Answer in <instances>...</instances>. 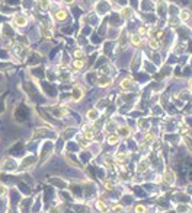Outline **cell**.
<instances>
[{
	"mask_svg": "<svg viewBox=\"0 0 192 213\" xmlns=\"http://www.w3.org/2000/svg\"><path fill=\"white\" fill-rule=\"evenodd\" d=\"M18 168V162L15 159H9L6 158L4 161H2V166H0V169L3 171H15Z\"/></svg>",
	"mask_w": 192,
	"mask_h": 213,
	"instance_id": "3957f363",
	"label": "cell"
},
{
	"mask_svg": "<svg viewBox=\"0 0 192 213\" xmlns=\"http://www.w3.org/2000/svg\"><path fill=\"white\" fill-rule=\"evenodd\" d=\"M67 4H71V3H74V0H64Z\"/></svg>",
	"mask_w": 192,
	"mask_h": 213,
	"instance_id": "e575fe53",
	"label": "cell"
},
{
	"mask_svg": "<svg viewBox=\"0 0 192 213\" xmlns=\"http://www.w3.org/2000/svg\"><path fill=\"white\" fill-rule=\"evenodd\" d=\"M84 67V60L83 59H76L73 61V69L74 70H82Z\"/></svg>",
	"mask_w": 192,
	"mask_h": 213,
	"instance_id": "5bb4252c",
	"label": "cell"
},
{
	"mask_svg": "<svg viewBox=\"0 0 192 213\" xmlns=\"http://www.w3.org/2000/svg\"><path fill=\"white\" fill-rule=\"evenodd\" d=\"M189 88H191V91H192V79L189 81Z\"/></svg>",
	"mask_w": 192,
	"mask_h": 213,
	"instance_id": "d590c367",
	"label": "cell"
},
{
	"mask_svg": "<svg viewBox=\"0 0 192 213\" xmlns=\"http://www.w3.org/2000/svg\"><path fill=\"white\" fill-rule=\"evenodd\" d=\"M26 23H28V18H26L23 13H18V15H15V16L12 18V25L13 26H19V28H22V26H26Z\"/></svg>",
	"mask_w": 192,
	"mask_h": 213,
	"instance_id": "7a4b0ae2",
	"label": "cell"
},
{
	"mask_svg": "<svg viewBox=\"0 0 192 213\" xmlns=\"http://www.w3.org/2000/svg\"><path fill=\"white\" fill-rule=\"evenodd\" d=\"M121 16L124 18V19H129V18L133 16V9L131 8H124L121 10Z\"/></svg>",
	"mask_w": 192,
	"mask_h": 213,
	"instance_id": "9a60e30c",
	"label": "cell"
},
{
	"mask_svg": "<svg viewBox=\"0 0 192 213\" xmlns=\"http://www.w3.org/2000/svg\"><path fill=\"white\" fill-rule=\"evenodd\" d=\"M73 55H74L76 59H83V57H84V51H83V50H76Z\"/></svg>",
	"mask_w": 192,
	"mask_h": 213,
	"instance_id": "d4e9b609",
	"label": "cell"
},
{
	"mask_svg": "<svg viewBox=\"0 0 192 213\" xmlns=\"http://www.w3.org/2000/svg\"><path fill=\"white\" fill-rule=\"evenodd\" d=\"M129 43H131V45H134V47H140V45H141V37L138 34L129 35Z\"/></svg>",
	"mask_w": 192,
	"mask_h": 213,
	"instance_id": "9c48e42d",
	"label": "cell"
},
{
	"mask_svg": "<svg viewBox=\"0 0 192 213\" xmlns=\"http://www.w3.org/2000/svg\"><path fill=\"white\" fill-rule=\"evenodd\" d=\"M179 18H178V19H173V18H172V19H170V21H169V25H172V26H173V28H176V26H178V25H179Z\"/></svg>",
	"mask_w": 192,
	"mask_h": 213,
	"instance_id": "f1b7e54d",
	"label": "cell"
},
{
	"mask_svg": "<svg viewBox=\"0 0 192 213\" xmlns=\"http://www.w3.org/2000/svg\"><path fill=\"white\" fill-rule=\"evenodd\" d=\"M147 44L150 45V48H153V50H157V48L160 47L159 41L154 38V37H149V39H147Z\"/></svg>",
	"mask_w": 192,
	"mask_h": 213,
	"instance_id": "7c38bea8",
	"label": "cell"
},
{
	"mask_svg": "<svg viewBox=\"0 0 192 213\" xmlns=\"http://www.w3.org/2000/svg\"><path fill=\"white\" fill-rule=\"evenodd\" d=\"M105 187H106V190H109V191H111V190H114V184L112 183H106V184H105Z\"/></svg>",
	"mask_w": 192,
	"mask_h": 213,
	"instance_id": "d6a6232c",
	"label": "cell"
},
{
	"mask_svg": "<svg viewBox=\"0 0 192 213\" xmlns=\"http://www.w3.org/2000/svg\"><path fill=\"white\" fill-rule=\"evenodd\" d=\"M185 143L189 146V149L192 150V139H189V137H185Z\"/></svg>",
	"mask_w": 192,
	"mask_h": 213,
	"instance_id": "1f68e13d",
	"label": "cell"
},
{
	"mask_svg": "<svg viewBox=\"0 0 192 213\" xmlns=\"http://www.w3.org/2000/svg\"><path fill=\"white\" fill-rule=\"evenodd\" d=\"M147 34H149V29H147L146 26H140V28H138V35H140V37L147 35Z\"/></svg>",
	"mask_w": 192,
	"mask_h": 213,
	"instance_id": "603a6c76",
	"label": "cell"
},
{
	"mask_svg": "<svg viewBox=\"0 0 192 213\" xmlns=\"http://www.w3.org/2000/svg\"><path fill=\"white\" fill-rule=\"evenodd\" d=\"M118 140H119V136H118V134H109V136L106 137V142H108L109 145H117Z\"/></svg>",
	"mask_w": 192,
	"mask_h": 213,
	"instance_id": "2e32d148",
	"label": "cell"
},
{
	"mask_svg": "<svg viewBox=\"0 0 192 213\" xmlns=\"http://www.w3.org/2000/svg\"><path fill=\"white\" fill-rule=\"evenodd\" d=\"M112 212H115V213H122V212H124V207H122V206H114Z\"/></svg>",
	"mask_w": 192,
	"mask_h": 213,
	"instance_id": "4dcf8cb0",
	"label": "cell"
},
{
	"mask_svg": "<svg viewBox=\"0 0 192 213\" xmlns=\"http://www.w3.org/2000/svg\"><path fill=\"white\" fill-rule=\"evenodd\" d=\"M51 112V114L54 115L55 118H64V117H66L67 115V112H68V111H67V108L66 106H61V105H55V106H51L50 110H48Z\"/></svg>",
	"mask_w": 192,
	"mask_h": 213,
	"instance_id": "6da1fadb",
	"label": "cell"
},
{
	"mask_svg": "<svg viewBox=\"0 0 192 213\" xmlns=\"http://www.w3.org/2000/svg\"><path fill=\"white\" fill-rule=\"evenodd\" d=\"M54 18L57 19V21H66L67 10H64V9H58V10L54 13Z\"/></svg>",
	"mask_w": 192,
	"mask_h": 213,
	"instance_id": "8fae6325",
	"label": "cell"
},
{
	"mask_svg": "<svg viewBox=\"0 0 192 213\" xmlns=\"http://www.w3.org/2000/svg\"><path fill=\"white\" fill-rule=\"evenodd\" d=\"M191 18V10L189 9H182L179 13V21L180 22H188Z\"/></svg>",
	"mask_w": 192,
	"mask_h": 213,
	"instance_id": "30bf717a",
	"label": "cell"
},
{
	"mask_svg": "<svg viewBox=\"0 0 192 213\" xmlns=\"http://www.w3.org/2000/svg\"><path fill=\"white\" fill-rule=\"evenodd\" d=\"M154 139H156V136L153 134V133H146V140L149 142V143H151Z\"/></svg>",
	"mask_w": 192,
	"mask_h": 213,
	"instance_id": "4316f807",
	"label": "cell"
},
{
	"mask_svg": "<svg viewBox=\"0 0 192 213\" xmlns=\"http://www.w3.org/2000/svg\"><path fill=\"white\" fill-rule=\"evenodd\" d=\"M178 210H179L180 213H186V212H188V209H186V207H178Z\"/></svg>",
	"mask_w": 192,
	"mask_h": 213,
	"instance_id": "836d02e7",
	"label": "cell"
},
{
	"mask_svg": "<svg viewBox=\"0 0 192 213\" xmlns=\"http://www.w3.org/2000/svg\"><path fill=\"white\" fill-rule=\"evenodd\" d=\"M50 0H39V8L42 9V10H47V9L50 8Z\"/></svg>",
	"mask_w": 192,
	"mask_h": 213,
	"instance_id": "44dd1931",
	"label": "cell"
},
{
	"mask_svg": "<svg viewBox=\"0 0 192 213\" xmlns=\"http://www.w3.org/2000/svg\"><path fill=\"white\" fill-rule=\"evenodd\" d=\"M118 136L129 137V136H131V130H129V127H119V128H118Z\"/></svg>",
	"mask_w": 192,
	"mask_h": 213,
	"instance_id": "4fadbf2b",
	"label": "cell"
},
{
	"mask_svg": "<svg viewBox=\"0 0 192 213\" xmlns=\"http://www.w3.org/2000/svg\"><path fill=\"white\" fill-rule=\"evenodd\" d=\"M163 181L166 184H169V185H173L175 184V181H176V175H175V172L173 171H169L167 169L164 174H163Z\"/></svg>",
	"mask_w": 192,
	"mask_h": 213,
	"instance_id": "5b68a950",
	"label": "cell"
},
{
	"mask_svg": "<svg viewBox=\"0 0 192 213\" xmlns=\"http://www.w3.org/2000/svg\"><path fill=\"white\" fill-rule=\"evenodd\" d=\"M83 89L80 88V86H74L73 91H71V101H74V102H79L80 99L83 98Z\"/></svg>",
	"mask_w": 192,
	"mask_h": 213,
	"instance_id": "277c9868",
	"label": "cell"
},
{
	"mask_svg": "<svg viewBox=\"0 0 192 213\" xmlns=\"http://www.w3.org/2000/svg\"><path fill=\"white\" fill-rule=\"evenodd\" d=\"M86 118L90 120V121H95V120L99 118V111L96 108H90V110L86 111Z\"/></svg>",
	"mask_w": 192,
	"mask_h": 213,
	"instance_id": "ba28073f",
	"label": "cell"
},
{
	"mask_svg": "<svg viewBox=\"0 0 192 213\" xmlns=\"http://www.w3.org/2000/svg\"><path fill=\"white\" fill-rule=\"evenodd\" d=\"M79 145H80V148H88V146H89V140L83 137V139H80Z\"/></svg>",
	"mask_w": 192,
	"mask_h": 213,
	"instance_id": "83f0119b",
	"label": "cell"
},
{
	"mask_svg": "<svg viewBox=\"0 0 192 213\" xmlns=\"http://www.w3.org/2000/svg\"><path fill=\"white\" fill-rule=\"evenodd\" d=\"M6 193H8V187L3 185V184H0V197L6 196Z\"/></svg>",
	"mask_w": 192,
	"mask_h": 213,
	"instance_id": "484cf974",
	"label": "cell"
},
{
	"mask_svg": "<svg viewBox=\"0 0 192 213\" xmlns=\"http://www.w3.org/2000/svg\"><path fill=\"white\" fill-rule=\"evenodd\" d=\"M96 207H98V209H99L102 213H106V212H108V206L105 205L102 200H98V201H96Z\"/></svg>",
	"mask_w": 192,
	"mask_h": 213,
	"instance_id": "ac0fdd59",
	"label": "cell"
},
{
	"mask_svg": "<svg viewBox=\"0 0 192 213\" xmlns=\"http://www.w3.org/2000/svg\"><path fill=\"white\" fill-rule=\"evenodd\" d=\"M115 159H117L118 162H127L128 161V155L122 153V152H118V153L115 155Z\"/></svg>",
	"mask_w": 192,
	"mask_h": 213,
	"instance_id": "d6986e66",
	"label": "cell"
},
{
	"mask_svg": "<svg viewBox=\"0 0 192 213\" xmlns=\"http://www.w3.org/2000/svg\"><path fill=\"white\" fill-rule=\"evenodd\" d=\"M112 128H117V123L111 120V121H108V123H106V130H109V132H112Z\"/></svg>",
	"mask_w": 192,
	"mask_h": 213,
	"instance_id": "7402d4cb",
	"label": "cell"
},
{
	"mask_svg": "<svg viewBox=\"0 0 192 213\" xmlns=\"http://www.w3.org/2000/svg\"><path fill=\"white\" fill-rule=\"evenodd\" d=\"M134 210H135V213H146V207L143 205H137L134 207Z\"/></svg>",
	"mask_w": 192,
	"mask_h": 213,
	"instance_id": "cb8c5ba5",
	"label": "cell"
},
{
	"mask_svg": "<svg viewBox=\"0 0 192 213\" xmlns=\"http://www.w3.org/2000/svg\"><path fill=\"white\" fill-rule=\"evenodd\" d=\"M147 168H149V162H147L146 159H143V161L138 164L137 171H138V172H144V171H147Z\"/></svg>",
	"mask_w": 192,
	"mask_h": 213,
	"instance_id": "e0dca14e",
	"label": "cell"
},
{
	"mask_svg": "<svg viewBox=\"0 0 192 213\" xmlns=\"http://www.w3.org/2000/svg\"><path fill=\"white\" fill-rule=\"evenodd\" d=\"M41 34L45 37V38H51L53 37V32L50 31V28H45V26H41Z\"/></svg>",
	"mask_w": 192,
	"mask_h": 213,
	"instance_id": "ffe728a7",
	"label": "cell"
},
{
	"mask_svg": "<svg viewBox=\"0 0 192 213\" xmlns=\"http://www.w3.org/2000/svg\"><path fill=\"white\" fill-rule=\"evenodd\" d=\"M119 86H121V89H124V91H129L134 88V81L131 77H125V79L121 81V85Z\"/></svg>",
	"mask_w": 192,
	"mask_h": 213,
	"instance_id": "52a82bcc",
	"label": "cell"
},
{
	"mask_svg": "<svg viewBox=\"0 0 192 213\" xmlns=\"http://www.w3.org/2000/svg\"><path fill=\"white\" fill-rule=\"evenodd\" d=\"M98 85L100 86V88H108L111 83H112V79L109 76H105V75H98Z\"/></svg>",
	"mask_w": 192,
	"mask_h": 213,
	"instance_id": "8992f818",
	"label": "cell"
},
{
	"mask_svg": "<svg viewBox=\"0 0 192 213\" xmlns=\"http://www.w3.org/2000/svg\"><path fill=\"white\" fill-rule=\"evenodd\" d=\"M105 162H106V165H108V166H114V164H115V162H114V159L111 158V156H106V158H105Z\"/></svg>",
	"mask_w": 192,
	"mask_h": 213,
	"instance_id": "f546056e",
	"label": "cell"
}]
</instances>
